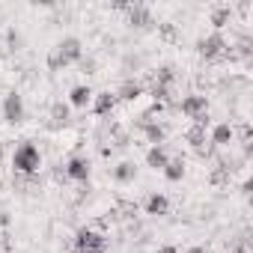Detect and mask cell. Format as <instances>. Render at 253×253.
<instances>
[{
  "instance_id": "obj_1",
  "label": "cell",
  "mask_w": 253,
  "mask_h": 253,
  "mask_svg": "<svg viewBox=\"0 0 253 253\" xmlns=\"http://www.w3.org/2000/svg\"><path fill=\"white\" fill-rule=\"evenodd\" d=\"M12 167H15V176H36L39 167H42V152H39V146L30 143V140L18 143L15 152H12Z\"/></svg>"
},
{
  "instance_id": "obj_2",
  "label": "cell",
  "mask_w": 253,
  "mask_h": 253,
  "mask_svg": "<svg viewBox=\"0 0 253 253\" xmlns=\"http://www.w3.org/2000/svg\"><path fill=\"white\" fill-rule=\"evenodd\" d=\"M72 253H107V235L92 226H81L72 238Z\"/></svg>"
},
{
  "instance_id": "obj_3",
  "label": "cell",
  "mask_w": 253,
  "mask_h": 253,
  "mask_svg": "<svg viewBox=\"0 0 253 253\" xmlns=\"http://www.w3.org/2000/svg\"><path fill=\"white\" fill-rule=\"evenodd\" d=\"M197 54H200L206 63L226 60V57H229V42L223 39V33H209V36L197 39Z\"/></svg>"
},
{
  "instance_id": "obj_4",
  "label": "cell",
  "mask_w": 253,
  "mask_h": 253,
  "mask_svg": "<svg viewBox=\"0 0 253 253\" xmlns=\"http://www.w3.org/2000/svg\"><path fill=\"white\" fill-rule=\"evenodd\" d=\"M0 113H3V119H6L9 125H18V122H24V116H27V107H24V95H21L18 89H9V92L3 95V104H0Z\"/></svg>"
},
{
  "instance_id": "obj_5",
  "label": "cell",
  "mask_w": 253,
  "mask_h": 253,
  "mask_svg": "<svg viewBox=\"0 0 253 253\" xmlns=\"http://www.w3.org/2000/svg\"><path fill=\"white\" fill-rule=\"evenodd\" d=\"M54 51L60 54V60L66 63V66H78L81 60H84V42L78 39V36H63L57 45H54Z\"/></svg>"
},
{
  "instance_id": "obj_6",
  "label": "cell",
  "mask_w": 253,
  "mask_h": 253,
  "mask_svg": "<svg viewBox=\"0 0 253 253\" xmlns=\"http://www.w3.org/2000/svg\"><path fill=\"white\" fill-rule=\"evenodd\" d=\"M63 176H66V179H72V182L86 185V182H89V176H92V161H89L86 155H72V158L66 161V167H63Z\"/></svg>"
},
{
  "instance_id": "obj_7",
  "label": "cell",
  "mask_w": 253,
  "mask_h": 253,
  "mask_svg": "<svg viewBox=\"0 0 253 253\" xmlns=\"http://www.w3.org/2000/svg\"><path fill=\"white\" fill-rule=\"evenodd\" d=\"M125 21H128L131 30H152L155 27V15L146 3H131L125 9Z\"/></svg>"
},
{
  "instance_id": "obj_8",
  "label": "cell",
  "mask_w": 253,
  "mask_h": 253,
  "mask_svg": "<svg viewBox=\"0 0 253 253\" xmlns=\"http://www.w3.org/2000/svg\"><path fill=\"white\" fill-rule=\"evenodd\" d=\"M232 140H235L232 122H217V125H211V131H209V146H211V149H226V146H232Z\"/></svg>"
},
{
  "instance_id": "obj_9",
  "label": "cell",
  "mask_w": 253,
  "mask_h": 253,
  "mask_svg": "<svg viewBox=\"0 0 253 253\" xmlns=\"http://www.w3.org/2000/svg\"><path fill=\"white\" fill-rule=\"evenodd\" d=\"M179 110H182V116L197 119V116L209 113V98H206V95H200V92H191V95H185V98L179 101Z\"/></svg>"
},
{
  "instance_id": "obj_10",
  "label": "cell",
  "mask_w": 253,
  "mask_h": 253,
  "mask_svg": "<svg viewBox=\"0 0 253 253\" xmlns=\"http://www.w3.org/2000/svg\"><path fill=\"white\" fill-rule=\"evenodd\" d=\"M167 211H170V197H167V194H161V191L146 194V200H143V214H149V217H164Z\"/></svg>"
},
{
  "instance_id": "obj_11",
  "label": "cell",
  "mask_w": 253,
  "mask_h": 253,
  "mask_svg": "<svg viewBox=\"0 0 253 253\" xmlns=\"http://www.w3.org/2000/svg\"><path fill=\"white\" fill-rule=\"evenodd\" d=\"M137 125H140V131H143V140L149 143V146H164V140H167V128L155 119V122H140L137 119Z\"/></svg>"
},
{
  "instance_id": "obj_12",
  "label": "cell",
  "mask_w": 253,
  "mask_h": 253,
  "mask_svg": "<svg viewBox=\"0 0 253 253\" xmlns=\"http://www.w3.org/2000/svg\"><path fill=\"white\" fill-rule=\"evenodd\" d=\"M92 86L89 84H78V86H72L69 89V107H78V110H86L89 104H92Z\"/></svg>"
},
{
  "instance_id": "obj_13",
  "label": "cell",
  "mask_w": 253,
  "mask_h": 253,
  "mask_svg": "<svg viewBox=\"0 0 253 253\" xmlns=\"http://www.w3.org/2000/svg\"><path fill=\"white\" fill-rule=\"evenodd\" d=\"M113 107H116V95L110 92V89H104V92H98V95H92V113L95 116H110L113 113Z\"/></svg>"
},
{
  "instance_id": "obj_14",
  "label": "cell",
  "mask_w": 253,
  "mask_h": 253,
  "mask_svg": "<svg viewBox=\"0 0 253 253\" xmlns=\"http://www.w3.org/2000/svg\"><path fill=\"white\" fill-rule=\"evenodd\" d=\"M113 95H116V101H128V104H134L137 98H143V84H140V81H125Z\"/></svg>"
},
{
  "instance_id": "obj_15",
  "label": "cell",
  "mask_w": 253,
  "mask_h": 253,
  "mask_svg": "<svg viewBox=\"0 0 253 253\" xmlns=\"http://www.w3.org/2000/svg\"><path fill=\"white\" fill-rule=\"evenodd\" d=\"M113 182L116 185H128V182H134L137 179V164L134 161H119L116 167H113Z\"/></svg>"
},
{
  "instance_id": "obj_16",
  "label": "cell",
  "mask_w": 253,
  "mask_h": 253,
  "mask_svg": "<svg viewBox=\"0 0 253 253\" xmlns=\"http://www.w3.org/2000/svg\"><path fill=\"white\" fill-rule=\"evenodd\" d=\"M206 131H209V125L191 122L188 128H185V143H191L194 149H203V146H206Z\"/></svg>"
},
{
  "instance_id": "obj_17",
  "label": "cell",
  "mask_w": 253,
  "mask_h": 253,
  "mask_svg": "<svg viewBox=\"0 0 253 253\" xmlns=\"http://www.w3.org/2000/svg\"><path fill=\"white\" fill-rule=\"evenodd\" d=\"M143 161H146V167H152V170H164L167 161H170V152H167V146H149Z\"/></svg>"
},
{
  "instance_id": "obj_18",
  "label": "cell",
  "mask_w": 253,
  "mask_h": 253,
  "mask_svg": "<svg viewBox=\"0 0 253 253\" xmlns=\"http://www.w3.org/2000/svg\"><path fill=\"white\" fill-rule=\"evenodd\" d=\"M69 119H72L69 101H54V104H51V125H54V128H66Z\"/></svg>"
},
{
  "instance_id": "obj_19",
  "label": "cell",
  "mask_w": 253,
  "mask_h": 253,
  "mask_svg": "<svg viewBox=\"0 0 253 253\" xmlns=\"http://www.w3.org/2000/svg\"><path fill=\"white\" fill-rule=\"evenodd\" d=\"M209 21H211L214 33H220V30L232 21V6H214V9H211V15H209Z\"/></svg>"
},
{
  "instance_id": "obj_20",
  "label": "cell",
  "mask_w": 253,
  "mask_h": 253,
  "mask_svg": "<svg viewBox=\"0 0 253 253\" xmlns=\"http://www.w3.org/2000/svg\"><path fill=\"white\" fill-rule=\"evenodd\" d=\"M152 84L173 89V84H176V69H173V66H158V69L152 72Z\"/></svg>"
},
{
  "instance_id": "obj_21",
  "label": "cell",
  "mask_w": 253,
  "mask_h": 253,
  "mask_svg": "<svg viewBox=\"0 0 253 253\" xmlns=\"http://www.w3.org/2000/svg\"><path fill=\"white\" fill-rule=\"evenodd\" d=\"M161 173H164L167 182H182V179H185V161H182V158H170Z\"/></svg>"
},
{
  "instance_id": "obj_22",
  "label": "cell",
  "mask_w": 253,
  "mask_h": 253,
  "mask_svg": "<svg viewBox=\"0 0 253 253\" xmlns=\"http://www.w3.org/2000/svg\"><path fill=\"white\" fill-rule=\"evenodd\" d=\"M143 54H137V51H128V54H125L122 57V72H140L143 69Z\"/></svg>"
},
{
  "instance_id": "obj_23",
  "label": "cell",
  "mask_w": 253,
  "mask_h": 253,
  "mask_svg": "<svg viewBox=\"0 0 253 253\" xmlns=\"http://www.w3.org/2000/svg\"><path fill=\"white\" fill-rule=\"evenodd\" d=\"M6 45H9L12 51H21V48H24V36H21L18 27H9V30H6Z\"/></svg>"
},
{
  "instance_id": "obj_24",
  "label": "cell",
  "mask_w": 253,
  "mask_h": 253,
  "mask_svg": "<svg viewBox=\"0 0 253 253\" xmlns=\"http://www.w3.org/2000/svg\"><path fill=\"white\" fill-rule=\"evenodd\" d=\"M158 36H161L164 42H176V39H179V30H176V24L164 21V24H158Z\"/></svg>"
},
{
  "instance_id": "obj_25",
  "label": "cell",
  "mask_w": 253,
  "mask_h": 253,
  "mask_svg": "<svg viewBox=\"0 0 253 253\" xmlns=\"http://www.w3.org/2000/svg\"><path fill=\"white\" fill-rule=\"evenodd\" d=\"M45 63H48V72H63V69H66V63L60 60V54H57L54 48L48 51V60H45Z\"/></svg>"
},
{
  "instance_id": "obj_26",
  "label": "cell",
  "mask_w": 253,
  "mask_h": 253,
  "mask_svg": "<svg viewBox=\"0 0 253 253\" xmlns=\"http://www.w3.org/2000/svg\"><path fill=\"white\" fill-rule=\"evenodd\" d=\"M78 66H81V72H84V75H95V72H98V60H95V57H89V54H84V60H81Z\"/></svg>"
},
{
  "instance_id": "obj_27",
  "label": "cell",
  "mask_w": 253,
  "mask_h": 253,
  "mask_svg": "<svg viewBox=\"0 0 253 253\" xmlns=\"http://www.w3.org/2000/svg\"><path fill=\"white\" fill-rule=\"evenodd\" d=\"M0 253H15V241H12V235L6 229L0 232Z\"/></svg>"
},
{
  "instance_id": "obj_28",
  "label": "cell",
  "mask_w": 253,
  "mask_h": 253,
  "mask_svg": "<svg viewBox=\"0 0 253 253\" xmlns=\"http://www.w3.org/2000/svg\"><path fill=\"white\" fill-rule=\"evenodd\" d=\"M238 137H241V143H250V140H253V125H250V122H241Z\"/></svg>"
},
{
  "instance_id": "obj_29",
  "label": "cell",
  "mask_w": 253,
  "mask_h": 253,
  "mask_svg": "<svg viewBox=\"0 0 253 253\" xmlns=\"http://www.w3.org/2000/svg\"><path fill=\"white\" fill-rule=\"evenodd\" d=\"M9 223H12V214H9L6 209H0V232L9 229Z\"/></svg>"
},
{
  "instance_id": "obj_30",
  "label": "cell",
  "mask_w": 253,
  "mask_h": 253,
  "mask_svg": "<svg viewBox=\"0 0 253 253\" xmlns=\"http://www.w3.org/2000/svg\"><path fill=\"white\" fill-rule=\"evenodd\" d=\"M250 191H253V179L247 176V179L241 182V194H244V197H250Z\"/></svg>"
},
{
  "instance_id": "obj_31",
  "label": "cell",
  "mask_w": 253,
  "mask_h": 253,
  "mask_svg": "<svg viewBox=\"0 0 253 253\" xmlns=\"http://www.w3.org/2000/svg\"><path fill=\"white\" fill-rule=\"evenodd\" d=\"M185 253H211V250H209L206 244H191V247H188Z\"/></svg>"
},
{
  "instance_id": "obj_32",
  "label": "cell",
  "mask_w": 253,
  "mask_h": 253,
  "mask_svg": "<svg viewBox=\"0 0 253 253\" xmlns=\"http://www.w3.org/2000/svg\"><path fill=\"white\" fill-rule=\"evenodd\" d=\"M155 253H179V247H176V244H158Z\"/></svg>"
},
{
  "instance_id": "obj_33",
  "label": "cell",
  "mask_w": 253,
  "mask_h": 253,
  "mask_svg": "<svg viewBox=\"0 0 253 253\" xmlns=\"http://www.w3.org/2000/svg\"><path fill=\"white\" fill-rule=\"evenodd\" d=\"M229 253H250V247H247V244H244V241H241V244H235V247H232V250H229Z\"/></svg>"
}]
</instances>
